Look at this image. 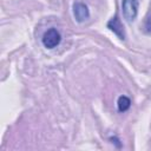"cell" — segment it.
Here are the masks:
<instances>
[{
	"label": "cell",
	"mask_w": 151,
	"mask_h": 151,
	"mask_svg": "<svg viewBox=\"0 0 151 151\" xmlns=\"http://www.w3.org/2000/svg\"><path fill=\"white\" fill-rule=\"evenodd\" d=\"M110 140H111V143H112V144H113V143H114V144H117V147H120L119 139H118L117 137H111V138H110Z\"/></svg>",
	"instance_id": "cell-6"
},
{
	"label": "cell",
	"mask_w": 151,
	"mask_h": 151,
	"mask_svg": "<svg viewBox=\"0 0 151 151\" xmlns=\"http://www.w3.org/2000/svg\"><path fill=\"white\" fill-rule=\"evenodd\" d=\"M139 0H122V13L127 22H133L138 15Z\"/></svg>",
	"instance_id": "cell-1"
},
{
	"label": "cell",
	"mask_w": 151,
	"mask_h": 151,
	"mask_svg": "<svg viewBox=\"0 0 151 151\" xmlns=\"http://www.w3.org/2000/svg\"><path fill=\"white\" fill-rule=\"evenodd\" d=\"M131 107V99L127 96H119L117 99V109L120 113L126 112Z\"/></svg>",
	"instance_id": "cell-5"
},
{
	"label": "cell",
	"mask_w": 151,
	"mask_h": 151,
	"mask_svg": "<svg viewBox=\"0 0 151 151\" xmlns=\"http://www.w3.org/2000/svg\"><path fill=\"white\" fill-rule=\"evenodd\" d=\"M60 41H61V34L54 27H51L47 31H45L41 37V42L44 47L47 50H53L60 44Z\"/></svg>",
	"instance_id": "cell-2"
},
{
	"label": "cell",
	"mask_w": 151,
	"mask_h": 151,
	"mask_svg": "<svg viewBox=\"0 0 151 151\" xmlns=\"http://www.w3.org/2000/svg\"><path fill=\"white\" fill-rule=\"evenodd\" d=\"M72 12H73V17H74L76 21L79 22V24L86 21L90 18V9H88V6L85 2H81V1L73 2Z\"/></svg>",
	"instance_id": "cell-3"
},
{
	"label": "cell",
	"mask_w": 151,
	"mask_h": 151,
	"mask_svg": "<svg viewBox=\"0 0 151 151\" xmlns=\"http://www.w3.org/2000/svg\"><path fill=\"white\" fill-rule=\"evenodd\" d=\"M106 26H107V28H110V31H112V32H113V33H114L119 39H122V40H124V39H125L124 27H123V25H122V22H120L119 18H118L117 15H114L113 18H111V19L107 21Z\"/></svg>",
	"instance_id": "cell-4"
}]
</instances>
